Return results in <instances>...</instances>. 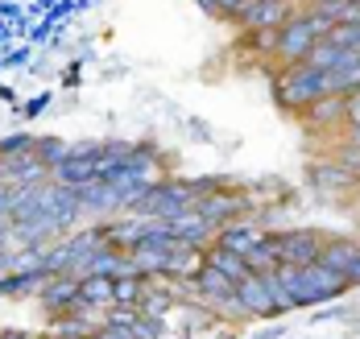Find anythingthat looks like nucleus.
<instances>
[{
    "mask_svg": "<svg viewBox=\"0 0 360 339\" xmlns=\"http://www.w3.org/2000/svg\"><path fill=\"white\" fill-rule=\"evenodd\" d=\"M323 95H331L327 91V75L319 67H311V62H294V71H286V79L278 83V100L290 104V108H307V104H315Z\"/></svg>",
    "mask_w": 360,
    "mask_h": 339,
    "instance_id": "f257e3e1",
    "label": "nucleus"
},
{
    "mask_svg": "<svg viewBox=\"0 0 360 339\" xmlns=\"http://www.w3.org/2000/svg\"><path fill=\"white\" fill-rule=\"evenodd\" d=\"M315 41H319L315 21L302 17V21H294V25H286V29L278 34V54H282L286 62H307V54L315 50Z\"/></svg>",
    "mask_w": 360,
    "mask_h": 339,
    "instance_id": "f03ea898",
    "label": "nucleus"
},
{
    "mask_svg": "<svg viewBox=\"0 0 360 339\" xmlns=\"http://www.w3.org/2000/svg\"><path fill=\"white\" fill-rule=\"evenodd\" d=\"M236 302H240V310H245V314H274V310H278V302H274V290H269L265 273H252V269L236 281Z\"/></svg>",
    "mask_w": 360,
    "mask_h": 339,
    "instance_id": "7ed1b4c3",
    "label": "nucleus"
},
{
    "mask_svg": "<svg viewBox=\"0 0 360 339\" xmlns=\"http://www.w3.org/2000/svg\"><path fill=\"white\" fill-rule=\"evenodd\" d=\"M319 253H323V244H319L315 232H286V236H278V257H282V265L302 269V265L319 261Z\"/></svg>",
    "mask_w": 360,
    "mask_h": 339,
    "instance_id": "20e7f679",
    "label": "nucleus"
},
{
    "mask_svg": "<svg viewBox=\"0 0 360 339\" xmlns=\"http://www.w3.org/2000/svg\"><path fill=\"white\" fill-rule=\"evenodd\" d=\"M50 178H54L58 187H71V190L91 187V182H100V178H96V157H67L63 166L50 170Z\"/></svg>",
    "mask_w": 360,
    "mask_h": 339,
    "instance_id": "39448f33",
    "label": "nucleus"
},
{
    "mask_svg": "<svg viewBox=\"0 0 360 339\" xmlns=\"http://www.w3.org/2000/svg\"><path fill=\"white\" fill-rule=\"evenodd\" d=\"M41 302L50 310H79V277H50L46 290H41Z\"/></svg>",
    "mask_w": 360,
    "mask_h": 339,
    "instance_id": "423d86ee",
    "label": "nucleus"
},
{
    "mask_svg": "<svg viewBox=\"0 0 360 339\" xmlns=\"http://www.w3.org/2000/svg\"><path fill=\"white\" fill-rule=\"evenodd\" d=\"M133 265H137V273H166V265H170V244H153V240H141V244H133Z\"/></svg>",
    "mask_w": 360,
    "mask_h": 339,
    "instance_id": "0eeeda50",
    "label": "nucleus"
},
{
    "mask_svg": "<svg viewBox=\"0 0 360 339\" xmlns=\"http://www.w3.org/2000/svg\"><path fill=\"white\" fill-rule=\"evenodd\" d=\"M240 17L249 21L252 29H269V25H278L286 17V0H249L240 8Z\"/></svg>",
    "mask_w": 360,
    "mask_h": 339,
    "instance_id": "6e6552de",
    "label": "nucleus"
},
{
    "mask_svg": "<svg viewBox=\"0 0 360 339\" xmlns=\"http://www.w3.org/2000/svg\"><path fill=\"white\" fill-rule=\"evenodd\" d=\"M112 286L116 277H100V273L79 277V306H112Z\"/></svg>",
    "mask_w": 360,
    "mask_h": 339,
    "instance_id": "1a4fd4ad",
    "label": "nucleus"
},
{
    "mask_svg": "<svg viewBox=\"0 0 360 339\" xmlns=\"http://www.w3.org/2000/svg\"><path fill=\"white\" fill-rule=\"evenodd\" d=\"M245 261H249L252 273H269V269H278V265H282V257H278V236H261V240L249 248Z\"/></svg>",
    "mask_w": 360,
    "mask_h": 339,
    "instance_id": "9d476101",
    "label": "nucleus"
},
{
    "mask_svg": "<svg viewBox=\"0 0 360 339\" xmlns=\"http://www.w3.org/2000/svg\"><path fill=\"white\" fill-rule=\"evenodd\" d=\"M356 257H360V244H352V240H331V244H323V253H319V265L344 273Z\"/></svg>",
    "mask_w": 360,
    "mask_h": 339,
    "instance_id": "9b49d317",
    "label": "nucleus"
},
{
    "mask_svg": "<svg viewBox=\"0 0 360 339\" xmlns=\"http://www.w3.org/2000/svg\"><path fill=\"white\" fill-rule=\"evenodd\" d=\"M34 157L46 166V170H54V166H63V161L71 157V145H63V137H37Z\"/></svg>",
    "mask_w": 360,
    "mask_h": 339,
    "instance_id": "f8f14e48",
    "label": "nucleus"
},
{
    "mask_svg": "<svg viewBox=\"0 0 360 339\" xmlns=\"http://www.w3.org/2000/svg\"><path fill=\"white\" fill-rule=\"evenodd\" d=\"M195 211H199L207 224H219V220H232V215H236V199H224V194L195 199Z\"/></svg>",
    "mask_w": 360,
    "mask_h": 339,
    "instance_id": "ddd939ff",
    "label": "nucleus"
},
{
    "mask_svg": "<svg viewBox=\"0 0 360 339\" xmlns=\"http://www.w3.org/2000/svg\"><path fill=\"white\" fill-rule=\"evenodd\" d=\"M207 265H212V269H219V273H224V277H232V281H240V277H245V273H249V261H245V257H240V253H228V248H224V244H219L216 253H212V257H207Z\"/></svg>",
    "mask_w": 360,
    "mask_h": 339,
    "instance_id": "4468645a",
    "label": "nucleus"
},
{
    "mask_svg": "<svg viewBox=\"0 0 360 339\" xmlns=\"http://www.w3.org/2000/svg\"><path fill=\"white\" fill-rule=\"evenodd\" d=\"M141 294H145L141 277H116V286H112V302L116 306H137Z\"/></svg>",
    "mask_w": 360,
    "mask_h": 339,
    "instance_id": "2eb2a0df",
    "label": "nucleus"
},
{
    "mask_svg": "<svg viewBox=\"0 0 360 339\" xmlns=\"http://www.w3.org/2000/svg\"><path fill=\"white\" fill-rule=\"evenodd\" d=\"M257 240H261V236H257V232H249V227H228L219 244H224L228 253H240V257H249V248L257 244Z\"/></svg>",
    "mask_w": 360,
    "mask_h": 339,
    "instance_id": "dca6fc26",
    "label": "nucleus"
},
{
    "mask_svg": "<svg viewBox=\"0 0 360 339\" xmlns=\"http://www.w3.org/2000/svg\"><path fill=\"white\" fill-rule=\"evenodd\" d=\"M37 137H8L0 141V157H21V153H34Z\"/></svg>",
    "mask_w": 360,
    "mask_h": 339,
    "instance_id": "f3484780",
    "label": "nucleus"
},
{
    "mask_svg": "<svg viewBox=\"0 0 360 339\" xmlns=\"http://www.w3.org/2000/svg\"><path fill=\"white\" fill-rule=\"evenodd\" d=\"M133 331H137L141 339H162V331H166V327H162V323H158L153 314H141V319L133 323Z\"/></svg>",
    "mask_w": 360,
    "mask_h": 339,
    "instance_id": "a211bd4d",
    "label": "nucleus"
},
{
    "mask_svg": "<svg viewBox=\"0 0 360 339\" xmlns=\"http://www.w3.org/2000/svg\"><path fill=\"white\" fill-rule=\"evenodd\" d=\"M8 224H13V187L0 182V236H4V227Z\"/></svg>",
    "mask_w": 360,
    "mask_h": 339,
    "instance_id": "6ab92c4d",
    "label": "nucleus"
},
{
    "mask_svg": "<svg viewBox=\"0 0 360 339\" xmlns=\"http://www.w3.org/2000/svg\"><path fill=\"white\" fill-rule=\"evenodd\" d=\"M91 339H141V335H137L133 327H116V323H108L104 331H96Z\"/></svg>",
    "mask_w": 360,
    "mask_h": 339,
    "instance_id": "aec40b11",
    "label": "nucleus"
},
{
    "mask_svg": "<svg viewBox=\"0 0 360 339\" xmlns=\"http://www.w3.org/2000/svg\"><path fill=\"white\" fill-rule=\"evenodd\" d=\"M348 120H352V124H360V91H352V95H348Z\"/></svg>",
    "mask_w": 360,
    "mask_h": 339,
    "instance_id": "412c9836",
    "label": "nucleus"
},
{
    "mask_svg": "<svg viewBox=\"0 0 360 339\" xmlns=\"http://www.w3.org/2000/svg\"><path fill=\"white\" fill-rule=\"evenodd\" d=\"M41 104H46V95H37L34 104H25V116H37V112H41Z\"/></svg>",
    "mask_w": 360,
    "mask_h": 339,
    "instance_id": "4be33fe9",
    "label": "nucleus"
},
{
    "mask_svg": "<svg viewBox=\"0 0 360 339\" xmlns=\"http://www.w3.org/2000/svg\"><path fill=\"white\" fill-rule=\"evenodd\" d=\"M199 4H203L207 13H216V8H219V0H199Z\"/></svg>",
    "mask_w": 360,
    "mask_h": 339,
    "instance_id": "5701e85b",
    "label": "nucleus"
},
{
    "mask_svg": "<svg viewBox=\"0 0 360 339\" xmlns=\"http://www.w3.org/2000/svg\"><path fill=\"white\" fill-rule=\"evenodd\" d=\"M0 339H30V335H21V331H4Z\"/></svg>",
    "mask_w": 360,
    "mask_h": 339,
    "instance_id": "b1692460",
    "label": "nucleus"
},
{
    "mask_svg": "<svg viewBox=\"0 0 360 339\" xmlns=\"http://www.w3.org/2000/svg\"><path fill=\"white\" fill-rule=\"evenodd\" d=\"M352 141H356V149H360V124H356V137H352Z\"/></svg>",
    "mask_w": 360,
    "mask_h": 339,
    "instance_id": "393cba45",
    "label": "nucleus"
}]
</instances>
